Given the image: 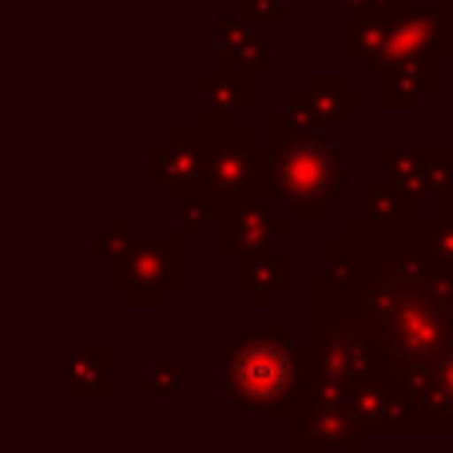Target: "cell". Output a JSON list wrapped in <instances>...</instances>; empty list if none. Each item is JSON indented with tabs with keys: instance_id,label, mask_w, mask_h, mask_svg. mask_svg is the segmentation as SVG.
Returning a JSON list of instances; mask_svg holds the SVG:
<instances>
[{
	"instance_id": "1",
	"label": "cell",
	"mask_w": 453,
	"mask_h": 453,
	"mask_svg": "<svg viewBox=\"0 0 453 453\" xmlns=\"http://www.w3.org/2000/svg\"><path fill=\"white\" fill-rule=\"evenodd\" d=\"M199 127L207 132V167H203L199 196L203 199L247 196L250 180H255V167H258V151L250 143V135L226 127V119L215 116V111H203V124Z\"/></svg>"
},
{
	"instance_id": "2",
	"label": "cell",
	"mask_w": 453,
	"mask_h": 453,
	"mask_svg": "<svg viewBox=\"0 0 453 453\" xmlns=\"http://www.w3.org/2000/svg\"><path fill=\"white\" fill-rule=\"evenodd\" d=\"M207 167L203 127H167L164 140L148 148V180L164 188L167 199H196Z\"/></svg>"
},
{
	"instance_id": "3",
	"label": "cell",
	"mask_w": 453,
	"mask_h": 453,
	"mask_svg": "<svg viewBox=\"0 0 453 453\" xmlns=\"http://www.w3.org/2000/svg\"><path fill=\"white\" fill-rule=\"evenodd\" d=\"M279 188H287L295 199H311V196H330V172H334V159L322 143L298 140L282 151L279 159Z\"/></svg>"
},
{
	"instance_id": "4",
	"label": "cell",
	"mask_w": 453,
	"mask_h": 453,
	"mask_svg": "<svg viewBox=\"0 0 453 453\" xmlns=\"http://www.w3.org/2000/svg\"><path fill=\"white\" fill-rule=\"evenodd\" d=\"M199 88H203V111H215L223 119L255 100L247 76H239V72H207V76H199Z\"/></svg>"
},
{
	"instance_id": "5",
	"label": "cell",
	"mask_w": 453,
	"mask_h": 453,
	"mask_svg": "<svg viewBox=\"0 0 453 453\" xmlns=\"http://www.w3.org/2000/svg\"><path fill=\"white\" fill-rule=\"evenodd\" d=\"M215 40H219V52H223V72H250V64L255 68H266V52L263 44H258V36H250L242 24H231L223 20L219 32H215Z\"/></svg>"
},
{
	"instance_id": "6",
	"label": "cell",
	"mask_w": 453,
	"mask_h": 453,
	"mask_svg": "<svg viewBox=\"0 0 453 453\" xmlns=\"http://www.w3.org/2000/svg\"><path fill=\"white\" fill-rule=\"evenodd\" d=\"M242 378H247V386H255V390H271L282 378V358L274 350H250L247 358H242Z\"/></svg>"
},
{
	"instance_id": "7",
	"label": "cell",
	"mask_w": 453,
	"mask_h": 453,
	"mask_svg": "<svg viewBox=\"0 0 453 453\" xmlns=\"http://www.w3.org/2000/svg\"><path fill=\"white\" fill-rule=\"evenodd\" d=\"M239 12L242 16H263V12H287V8L271 4V0H239Z\"/></svg>"
}]
</instances>
